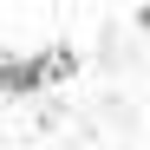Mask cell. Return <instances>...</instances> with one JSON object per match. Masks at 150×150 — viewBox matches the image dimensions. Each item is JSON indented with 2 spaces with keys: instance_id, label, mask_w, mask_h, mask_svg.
Returning a JSON list of instances; mask_svg holds the SVG:
<instances>
[{
  "instance_id": "7a4b0ae2",
  "label": "cell",
  "mask_w": 150,
  "mask_h": 150,
  "mask_svg": "<svg viewBox=\"0 0 150 150\" xmlns=\"http://www.w3.org/2000/svg\"><path fill=\"white\" fill-rule=\"evenodd\" d=\"M39 72H46V85H52V79H72V72H79V52H72V46H46V52H39Z\"/></svg>"
},
{
  "instance_id": "3957f363",
  "label": "cell",
  "mask_w": 150,
  "mask_h": 150,
  "mask_svg": "<svg viewBox=\"0 0 150 150\" xmlns=\"http://www.w3.org/2000/svg\"><path fill=\"white\" fill-rule=\"evenodd\" d=\"M137 26H144V33H150V7H137Z\"/></svg>"
},
{
  "instance_id": "6da1fadb",
  "label": "cell",
  "mask_w": 150,
  "mask_h": 150,
  "mask_svg": "<svg viewBox=\"0 0 150 150\" xmlns=\"http://www.w3.org/2000/svg\"><path fill=\"white\" fill-rule=\"evenodd\" d=\"M46 85V72H39V52L33 59H0V91H13V98H26Z\"/></svg>"
}]
</instances>
